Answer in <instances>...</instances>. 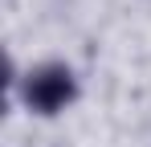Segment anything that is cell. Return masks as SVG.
<instances>
[{"label": "cell", "mask_w": 151, "mask_h": 147, "mask_svg": "<svg viewBox=\"0 0 151 147\" xmlns=\"http://www.w3.org/2000/svg\"><path fill=\"white\" fill-rule=\"evenodd\" d=\"M78 94H82L78 74H74V66H65V61H37V66H29V70L21 74V82H17L21 106H25L29 115H37V119L65 115L78 102Z\"/></svg>", "instance_id": "1"}]
</instances>
